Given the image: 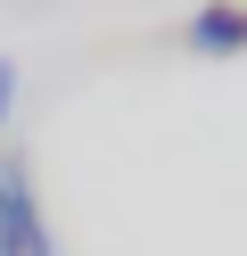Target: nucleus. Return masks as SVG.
Segmentation results:
<instances>
[{"mask_svg": "<svg viewBox=\"0 0 247 256\" xmlns=\"http://www.w3.org/2000/svg\"><path fill=\"white\" fill-rule=\"evenodd\" d=\"M0 256H66L58 232L41 215V182H33L25 157L0 149Z\"/></svg>", "mask_w": 247, "mask_h": 256, "instance_id": "nucleus-1", "label": "nucleus"}, {"mask_svg": "<svg viewBox=\"0 0 247 256\" xmlns=\"http://www.w3.org/2000/svg\"><path fill=\"white\" fill-rule=\"evenodd\" d=\"M190 50H247V8H198L190 17Z\"/></svg>", "mask_w": 247, "mask_h": 256, "instance_id": "nucleus-2", "label": "nucleus"}, {"mask_svg": "<svg viewBox=\"0 0 247 256\" xmlns=\"http://www.w3.org/2000/svg\"><path fill=\"white\" fill-rule=\"evenodd\" d=\"M8 116H16V58H0V140H8Z\"/></svg>", "mask_w": 247, "mask_h": 256, "instance_id": "nucleus-3", "label": "nucleus"}]
</instances>
